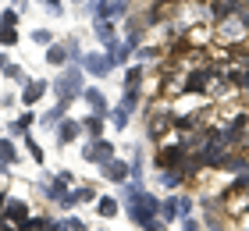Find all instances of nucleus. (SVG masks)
I'll return each instance as SVG.
<instances>
[{
	"label": "nucleus",
	"mask_w": 249,
	"mask_h": 231,
	"mask_svg": "<svg viewBox=\"0 0 249 231\" xmlns=\"http://www.w3.org/2000/svg\"><path fill=\"white\" fill-rule=\"evenodd\" d=\"M0 231H11V228H7V224H0Z\"/></svg>",
	"instance_id": "29"
},
{
	"label": "nucleus",
	"mask_w": 249,
	"mask_h": 231,
	"mask_svg": "<svg viewBox=\"0 0 249 231\" xmlns=\"http://www.w3.org/2000/svg\"><path fill=\"white\" fill-rule=\"evenodd\" d=\"M82 157H86V160H93V164H110L114 149H110V142H104V139H100V142H93V146H86V149H82Z\"/></svg>",
	"instance_id": "3"
},
{
	"label": "nucleus",
	"mask_w": 249,
	"mask_h": 231,
	"mask_svg": "<svg viewBox=\"0 0 249 231\" xmlns=\"http://www.w3.org/2000/svg\"><path fill=\"white\" fill-rule=\"evenodd\" d=\"M0 61H4V57H0Z\"/></svg>",
	"instance_id": "31"
},
{
	"label": "nucleus",
	"mask_w": 249,
	"mask_h": 231,
	"mask_svg": "<svg viewBox=\"0 0 249 231\" xmlns=\"http://www.w3.org/2000/svg\"><path fill=\"white\" fill-rule=\"evenodd\" d=\"M86 128H89V135H100V128H104V121H100V118H89V121H86Z\"/></svg>",
	"instance_id": "22"
},
{
	"label": "nucleus",
	"mask_w": 249,
	"mask_h": 231,
	"mask_svg": "<svg viewBox=\"0 0 249 231\" xmlns=\"http://www.w3.org/2000/svg\"><path fill=\"white\" fill-rule=\"evenodd\" d=\"M207 71H203V68H196V71H192L189 75V82H185V92H203V89H207Z\"/></svg>",
	"instance_id": "7"
},
{
	"label": "nucleus",
	"mask_w": 249,
	"mask_h": 231,
	"mask_svg": "<svg viewBox=\"0 0 249 231\" xmlns=\"http://www.w3.org/2000/svg\"><path fill=\"white\" fill-rule=\"evenodd\" d=\"M43 92H47V82H39V78H32V82L25 86V92H21V100H25V103H36V100L43 96Z\"/></svg>",
	"instance_id": "8"
},
{
	"label": "nucleus",
	"mask_w": 249,
	"mask_h": 231,
	"mask_svg": "<svg viewBox=\"0 0 249 231\" xmlns=\"http://www.w3.org/2000/svg\"><path fill=\"white\" fill-rule=\"evenodd\" d=\"M128 175H132V167H124L121 160H110V164H107V178L110 181H124Z\"/></svg>",
	"instance_id": "10"
},
{
	"label": "nucleus",
	"mask_w": 249,
	"mask_h": 231,
	"mask_svg": "<svg viewBox=\"0 0 249 231\" xmlns=\"http://www.w3.org/2000/svg\"><path fill=\"white\" fill-rule=\"evenodd\" d=\"M15 160V146L11 142H0V164H11Z\"/></svg>",
	"instance_id": "18"
},
{
	"label": "nucleus",
	"mask_w": 249,
	"mask_h": 231,
	"mask_svg": "<svg viewBox=\"0 0 249 231\" xmlns=\"http://www.w3.org/2000/svg\"><path fill=\"white\" fill-rule=\"evenodd\" d=\"M96 36L104 39L107 46H118V43H114V32H110V21H96Z\"/></svg>",
	"instance_id": "14"
},
{
	"label": "nucleus",
	"mask_w": 249,
	"mask_h": 231,
	"mask_svg": "<svg viewBox=\"0 0 249 231\" xmlns=\"http://www.w3.org/2000/svg\"><path fill=\"white\" fill-rule=\"evenodd\" d=\"M139 82H142V68H132L128 71V89H139Z\"/></svg>",
	"instance_id": "19"
},
{
	"label": "nucleus",
	"mask_w": 249,
	"mask_h": 231,
	"mask_svg": "<svg viewBox=\"0 0 249 231\" xmlns=\"http://www.w3.org/2000/svg\"><path fill=\"white\" fill-rule=\"evenodd\" d=\"M185 157V149L182 146H175V149H164V157H160V164H178V160Z\"/></svg>",
	"instance_id": "15"
},
{
	"label": "nucleus",
	"mask_w": 249,
	"mask_h": 231,
	"mask_svg": "<svg viewBox=\"0 0 249 231\" xmlns=\"http://www.w3.org/2000/svg\"><path fill=\"white\" fill-rule=\"evenodd\" d=\"M239 82H242V89L249 92V75H242V78H239Z\"/></svg>",
	"instance_id": "28"
},
{
	"label": "nucleus",
	"mask_w": 249,
	"mask_h": 231,
	"mask_svg": "<svg viewBox=\"0 0 249 231\" xmlns=\"http://www.w3.org/2000/svg\"><path fill=\"white\" fill-rule=\"evenodd\" d=\"M78 89H82V75L78 71H64V78H57V100L64 103V107L78 96Z\"/></svg>",
	"instance_id": "2"
},
{
	"label": "nucleus",
	"mask_w": 249,
	"mask_h": 231,
	"mask_svg": "<svg viewBox=\"0 0 249 231\" xmlns=\"http://www.w3.org/2000/svg\"><path fill=\"white\" fill-rule=\"evenodd\" d=\"M86 71H93L96 78H104V75L110 71V57H104V53H89V57H86Z\"/></svg>",
	"instance_id": "5"
},
{
	"label": "nucleus",
	"mask_w": 249,
	"mask_h": 231,
	"mask_svg": "<svg viewBox=\"0 0 249 231\" xmlns=\"http://www.w3.org/2000/svg\"><path fill=\"white\" fill-rule=\"evenodd\" d=\"M96 210H100V217H114V213H118V203H114V199H100Z\"/></svg>",
	"instance_id": "17"
},
{
	"label": "nucleus",
	"mask_w": 249,
	"mask_h": 231,
	"mask_svg": "<svg viewBox=\"0 0 249 231\" xmlns=\"http://www.w3.org/2000/svg\"><path fill=\"white\" fill-rule=\"evenodd\" d=\"M0 43H4V46H15V43H18V32L11 29V25H0Z\"/></svg>",
	"instance_id": "16"
},
{
	"label": "nucleus",
	"mask_w": 249,
	"mask_h": 231,
	"mask_svg": "<svg viewBox=\"0 0 249 231\" xmlns=\"http://www.w3.org/2000/svg\"><path fill=\"white\" fill-rule=\"evenodd\" d=\"M86 103H89V107H93V110H96V118H100V114H107V100H104V96H100V92H96V89H89V92H86Z\"/></svg>",
	"instance_id": "11"
},
{
	"label": "nucleus",
	"mask_w": 249,
	"mask_h": 231,
	"mask_svg": "<svg viewBox=\"0 0 249 231\" xmlns=\"http://www.w3.org/2000/svg\"><path fill=\"white\" fill-rule=\"evenodd\" d=\"M68 61V46H50V50H47V64H64Z\"/></svg>",
	"instance_id": "12"
},
{
	"label": "nucleus",
	"mask_w": 249,
	"mask_h": 231,
	"mask_svg": "<svg viewBox=\"0 0 249 231\" xmlns=\"http://www.w3.org/2000/svg\"><path fill=\"white\" fill-rule=\"evenodd\" d=\"M75 135H78V124H75V121H61V128H57V139H61V142H71Z\"/></svg>",
	"instance_id": "13"
},
{
	"label": "nucleus",
	"mask_w": 249,
	"mask_h": 231,
	"mask_svg": "<svg viewBox=\"0 0 249 231\" xmlns=\"http://www.w3.org/2000/svg\"><path fill=\"white\" fill-rule=\"evenodd\" d=\"M47 4V11H53V15H61V0H43Z\"/></svg>",
	"instance_id": "26"
},
{
	"label": "nucleus",
	"mask_w": 249,
	"mask_h": 231,
	"mask_svg": "<svg viewBox=\"0 0 249 231\" xmlns=\"http://www.w3.org/2000/svg\"><path fill=\"white\" fill-rule=\"evenodd\" d=\"M189 210H192L189 199H167V203H164V217H167V221H175V217H185Z\"/></svg>",
	"instance_id": "6"
},
{
	"label": "nucleus",
	"mask_w": 249,
	"mask_h": 231,
	"mask_svg": "<svg viewBox=\"0 0 249 231\" xmlns=\"http://www.w3.org/2000/svg\"><path fill=\"white\" fill-rule=\"evenodd\" d=\"M0 206H4V195H0Z\"/></svg>",
	"instance_id": "30"
},
{
	"label": "nucleus",
	"mask_w": 249,
	"mask_h": 231,
	"mask_svg": "<svg viewBox=\"0 0 249 231\" xmlns=\"http://www.w3.org/2000/svg\"><path fill=\"white\" fill-rule=\"evenodd\" d=\"M32 39H36V43H50V32L39 29V32H32Z\"/></svg>",
	"instance_id": "24"
},
{
	"label": "nucleus",
	"mask_w": 249,
	"mask_h": 231,
	"mask_svg": "<svg viewBox=\"0 0 249 231\" xmlns=\"http://www.w3.org/2000/svg\"><path fill=\"white\" fill-rule=\"evenodd\" d=\"M110 121H114L118 128H124V124H128V110H124V107H118V110H114V118H110Z\"/></svg>",
	"instance_id": "20"
},
{
	"label": "nucleus",
	"mask_w": 249,
	"mask_h": 231,
	"mask_svg": "<svg viewBox=\"0 0 249 231\" xmlns=\"http://www.w3.org/2000/svg\"><path fill=\"white\" fill-rule=\"evenodd\" d=\"M142 228H146V231H164V224H160V221H150V224H142Z\"/></svg>",
	"instance_id": "27"
},
{
	"label": "nucleus",
	"mask_w": 249,
	"mask_h": 231,
	"mask_svg": "<svg viewBox=\"0 0 249 231\" xmlns=\"http://www.w3.org/2000/svg\"><path fill=\"white\" fill-rule=\"evenodd\" d=\"M4 75H7V78H21V68L11 64V68H4Z\"/></svg>",
	"instance_id": "25"
},
{
	"label": "nucleus",
	"mask_w": 249,
	"mask_h": 231,
	"mask_svg": "<svg viewBox=\"0 0 249 231\" xmlns=\"http://www.w3.org/2000/svg\"><path fill=\"white\" fill-rule=\"evenodd\" d=\"M121 11H124L121 0H93V15H96V21H107V18L121 15Z\"/></svg>",
	"instance_id": "4"
},
{
	"label": "nucleus",
	"mask_w": 249,
	"mask_h": 231,
	"mask_svg": "<svg viewBox=\"0 0 249 231\" xmlns=\"http://www.w3.org/2000/svg\"><path fill=\"white\" fill-rule=\"evenodd\" d=\"M157 210H160V203H157L150 192L132 189V195H128V213H132V221H135V224H150Z\"/></svg>",
	"instance_id": "1"
},
{
	"label": "nucleus",
	"mask_w": 249,
	"mask_h": 231,
	"mask_svg": "<svg viewBox=\"0 0 249 231\" xmlns=\"http://www.w3.org/2000/svg\"><path fill=\"white\" fill-rule=\"evenodd\" d=\"M7 217H11V221H18V224H25V221H29V206L18 203V199H11V203H7Z\"/></svg>",
	"instance_id": "9"
},
{
	"label": "nucleus",
	"mask_w": 249,
	"mask_h": 231,
	"mask_svg": "<svg viewBox=\"0 0 249 231\" xmlns=\"http://www.w3.org/2000/svg\"><path fill=\"white\" fill-rule=\"evenodd\" d=\"M18 21V11H4V18H0V25H15Z\"/></svg>",
	"instance_id": "23"
},
{
	"label": "nucleus",
	"mask_w": 249,
	"mask_h": 231,
	"mask_svg": "<svg viewBox=\"0 0 249 231\" xmlns=\"http://www.w3.org/2000/svg\"><path fill=\"white\" fill-rule=\"evenodd\" d=\"M25 146H29V153H32V160H36V164H43V149L32 142V139H25Z\"/></svg>",
	"instance_id": "21"
}]
</instances>
